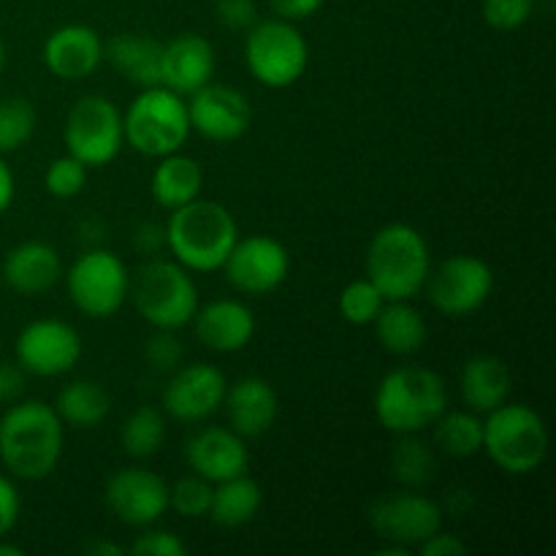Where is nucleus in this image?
<instances>
[{
	"label": "nucleus",
	"mask_w": 556,
	"mask_h": 556,
	"mask_svg": "<svg viewBox=\"0 0 556 556\" xmlns=\"http://www.w3.org/2000/svg\"><path fill=\"white\" fill-rule=\"evenodd\" d=\"M65 424L47 402H20L0 418V462L22 481H43L63 459Z\"/></svg>",
	"instance_id": "nucleus-1"
},
{
	"label": "nucleus",
	"mask_w": 556,
	"mask_h": 556,
	"mask_svg": "<svg viewBox=\"0 0 556 556\" xmlns=\"http://www.w3.org/2000/svg\"><path fill=\"white\" fill-rule=\"evenodd\" d=\"M237 239V217L220 201L199 195L168 215L166 248L188 271H220Z\"/></svg>",
	"instance_id": "nucleus-2"
},
{
	"label": "nucleus",
	"mask_w": 556,
	"mask_h": 556,
	"mask_svg": "<svg viewBox=\"0 0 556 556\" xmlns=\"http://www.w3.org/2000/svg\"><path fill=\"white\" fill-rule=\"evenodd\" d=\"M445 410V380L434 369L418 364L391 369L375 391V418L391 434H421Z\"/></svg>",
	"instance_id": "nucleus-3"
},
{
	"label": "nucleus",
	"mask_w": 556,
	"mask_h": 556,
	"mask_svg": "<svg viewBox=\"0 0 556 556\" xmlns=\"http://www.w3.org/2000/svg\"><path fill=\"white\" fill-rule=\"evenodd\" d=\"M432 271L427 237L410 223H389L367 248V277L386 302H410L427 288Z\"/></svg>",
	"instance_id": "nucleus-4"
},
{
	"label": "nucleus",
	"mask_w": 556,
	"mask_h": 556,
	"mask_svg": "<svg viewBox=\"0 0 556 556\" xmlns=\"http://www.w3.org/2000/svg\"><path fill=\"white\" fill-rule=\"evenodd\" d=\"M128 299L152 329L179 331L199 309V288L182 264L168 258H150L130 277Z\"/></svg>",
	"instance_id": "nucleus-5"
},
{
	"label": "nucleus",
	"mask_w": 556,
	"mask_h": 556,
	"mask_svg": "<svg viewBox=\"0 0 556 556\" xmlns=\"http://www.w3.org/2000/svg\"><path fill=\"white\" fill-rule=\"evenodd\" d=\"M483 454L508 476H530L548 456V427L538 410L521 402H505L486 413Z\"/></svg>",
	"instance_id": "nucleus-6"
},
{
	"label": "nucleus",
	"mask_w": 556,
	"mask_h": 556,
	"mask_svg": "<svg viewBox=\"0 0 556 556\" xmlns=\"http://www.w3.org/2000/svg\"><path fill=\"white\" fill-rule=\"evenodd\" d=\"M125 144L147 157H163L179 152L193 134L188 117V101L168 87H144L123 114Z\"/></svg>",
	"instance_id": "nucleus-7"
},
{
	"label": "nucleus",
	"mask_w": 556,
	"mask_h": 556,
	"mask_svg": "<svg viewBox=\"0 0 556 556\" xmlns=\"http://www.w3.org/2000/svg\"><path fill=\"white\" fill-rule=\"evenodd\" d=\"M244 65L258 85L286 90L304 76L309 65V47L293 22H255L244 38Z\"/></svg>",
	"instance_id": "nucleus-8"
},
{
	"label": "nucleus",
	"mask_w": 556,
	"mask_h": 556,
	"mask_svg": "<svg viewBox=\"0 0 556 556\" xmlns=\"http://www.w3.org/2000/svg\"><path fill=\"white\" fill-rule=\"evenodd\" d=\"M65 150L87 168L109 166L123 152V112L106 96H85L71 106L63 128Z\"/></svg>",
	"instance_id": "nucleus-9"
},
{
	"label": "nucleus",
	"mask_w": 556,
	"mask_h": 556,
	"mask_svg": "<svg viewBox=\"0 0 556 556\" xmlns=\"http://www.w3.org/2000/svg\"><path fill=\"white\" fill-rule=\"evenodd\" d=\"M65 288L74 307L87 318H109L128 299V266L112 250L90 248L65 271Z\"/></svg>",
	"instance_id": "nucleus-10"
},
{
	"label": "nucleus",
	"mask_w": 556,
	"mask_h": 556,
	"mask_svg": "<svg viewBox=\"0 0 556 556\" xmlns=\"http://www.w3.org/2000/svg\"><path fill=\"white\" fill-rule=\"evenodd\" d=\"M429 302L448 318L478 313L494 291L492 266L476 255H451L427 280Z\"/></svg>",
	"instance_id": "nucleus-11"
},
{
	"label": "nucleus",
	"mask_w": 556,
	"mask_h": 556,
	"mask_svg": "<svg viewBox=\"0 0 556 556\" xmlns=\"http://www.w3.org/2000/svg\"><path fill=\"white\" fill-rule=\"evenodd\" d=\"M369 527L383 543L416 548L443 530V508L416 489L391 492L369 505Z\"/></svg>",
	"instance_id": "nucleus-12"
},
{
	"label": "nucleus",
	"mask_w": 556,
	"mask_h": 556,
	"mask_svg": "<svg viewBox=\"0 0 556 556\" xmlns=\"http://www.w3.org/2000/svg\"><path fill=\"white\" fill-rule=\"evenodd\" d=\"M16 364L36 378H58L71 372L81 358V337L71 324L38 318L16 337Z\"/></svg>",
	"instance_id": "nucleus-13"
},
{
	"label": "nucleus",
	"mask_w": 556,
	"mask_h": 556,
	"mask_svg": "<svg viewBox=\"0 0 556 556\" xmlns=\"http://www.w3.org/2000/svg\"><path fill=\"white\" fill-rule=\"evenodd\" d=\"M223 271L239 293L264 296V293L277 291L288 280L291 255L280 239L255 233V237L237 239L226 264H223Z\"/></svg>",
	"instance_id": "nucleus-14"
},
{
	"label": "nucleus",
	"mask_w": 556,
	"mask_h": 556,
	"mask_svg": "<svg viewBox=\"0 0 556 556\" xmlns=\"http://www.w3.org/2000/svg\"><path fill=\"white\" fill-rule=\"evenodd\" d=\"M114 519L128 527H152L168 510V483L144 467H125L106 481L103 489Z\"/></svg>",
	"instance_id": "nucleus-15"
},
{
	"label": "nucleus",
	"mask_w": 556,
	"mask_h": 556,
	"mask_svg": "<svg viewBox=\"0 0 556 556\" xmlns=\"http://www.w3.org/2000/svg\"><path fill=\"white\" fill-rule=\"evenodd\" d=\"M228 380L215 364H185L174 369L163 391V407L174 421L201 424L215 416L226 400Z\"/></svg>",
	"instance_id": "nucleus-16"
},
{
	"label": "nucleus",
	"mask_w": 556,
	"mask_h": 556,
	"mask_svg": "<svg viewBox=\"0 0 556 556\" xmlns=\"http://www.w3.org/2000/svg\"><path fill=\"white\" fill-rule=\"evenodd\" d=\"M190 128L210 141H237L253 125V106L237 87L210 81L188 96Z\"/></svg>",
	"instance_id": "nucleus-17"
},
{
	"label": "nucleus",
	"mask_w": 556,
	"mask_h": 556,
	"mask_svg": "<svg viewBox=\"0 0 556 556\" xmlns=\"http://www.w3.org/2000/svg\"><path fill=\"white\" fill-rule=\"evenodd\" d=\"M185 459L195 476L220 483L248 472L250 451L231 427H204L185 440Z\"/></svg>",
	"instance_id": "nucleus-18"
},
{
	"label": "nucleus",
	"mask_w": 556,
	"mask_h": 556,
	"mask_svg": "<svg viewBox=\"0 0 556 556\" xmlns=\"http://www.w3.org/2000/svg\"><path fill=\"white\" fill-rule=\"evenodd\" d=\"M217 58L215 47L199 33H182L163 43L161 58V85L179 92L182 98L193 96L215 76Z\"/></svg>",
	"instance_id": "nucleus-19"
},
{
	"label": "nucleus",
	"mask_w": 556,
	"mask_h": 556,
	"mask_svg": "<svg viewBox=\"0 0 556 556\" xmlns=\"http://www.w3.org/2000/svg\"><path fill=\"white\" fill-rule=\"evenodd\" d=\"M43 63L49 74L63 81L87 79L103 63L101 36L90 25L58 27L43 43Z\"/></svg>",
	"instance_id": "nucleus-20"
},
{
	"label": "nucleus",
	"mask_w": 556,
	"mask_h": 556,
	"mask_svg": "<svg viewBox=\"0 0 556 556\" xmlns=\"http://www.w3.org/2000/svg\"><path fill=\"white\" fill-rule=\"evenodd\" d=\"M223 405H226L231 429L244 440L264 438L280 416V396L275 386L258 375H248L228 386Z\"/></svg>",
	"instance_id": "nucleus-21"
},
{
	"label": "nucleus",
	"mask_w": 556,
	"mask_h": 556,
	"mask_svg": "<svg viewBox=\"0 0 556 556\" xmlns=\"http://www.w3.org/2000/svg\"><path fill=\"white\" fill-rule=\"evenodd\" d=\"M193 329L201 345L215 353H237L253 342L255 315L253 309L237 299H215L195 309Z\"/></svg>",
	"instance_id": "nucleus-22"
},
{
	"label": "nucleus",
	"mask_w": 556,
	"mask_h": 556,
	"mask_svg": "<svg viewBox=\"0 0 556 556\" xmlns=\"http://www.w3.org/2000/svg\"><path fill=\"white\" fill-rule=\"evenodd\" d=\"M63 277V261L58 250L41 239H27L5 253L3 282L22 296H38L52 291Z\"/></svg>",
	"instance_id": "nucleus-23"
},
{
	"label": "nucleus",
	"mask_w": 556,
	"mask_h": 556,
	"mask_svg": "<svg viewBox=\"0 0 556 556\" xmlns=\"http://www.w3.org/2000/svg\"><path fill=\"white\" fill-rule=\"evenodd\" d=\"M459 389L467 410L492 413L510 400L514 372H510V367L500 356L478 353V356L467 358V364L462 367Z\"/></svg>",
	"instance_id": "nucleus-24"
},
{
	"label": "nucleus",
	"mask_w": 556,
	"mask_h": 556,
	"mask_svg": "<svg viewBox=\"0 0 556 556\" xmlns=\"http://www.w3.org/2000/svg\"><path fill=\"white\" fill-rule=\"evenodd\" d=\"M161 58L163 43L141 33H119L103 43V60H109L117 74L139 85L141 90L161 85Z\"/></svg>",
	"instance_id": "nucleus-25"
},
{
	"label": "nucleus",
	"mask_w": 556,
	"mask_h": 556,
	"mask_svg": "<svg viewBox=\"0 0 556 556\" xmlns=\"http://www.w3.org/2000/svg\"><path fill=\"white\" fill-rule=\"evenodd\" d=\"M201 188H204V172L195 157L182 155V150L157 157V166L150 179L152 199L157 206L172 212L177 206L190 204L193 199H199Z\"/></svg>",
	"instance_id": "nucleus-26"
},
{
	"label": "nucleus",
	"mask_w": 556,
	"mask_h": 556,
	"mask_svg": "<svg viewBox=\"0 0 556 556\" xmlns=\"http://www.w3.org/2000/svg\"><path fill=\"white\" fill-rule=\"evenodd\" d=\"M372 326L380 345L394 356H413L427 345V320L410 302H386Z\"/></svg>",
	"instance_id": "nucleus-27"
},
{
	"label": "nucleus",
	"mask_w": 556,
	"mask_h": 556,
	"mask_svg": "<svg viewBox=\"0 0 556 556\" xmlns=\"http://www.w3.org/2000/svg\"><path fill=\"white\" fill-rule=\"evenodd\" d=\"M261 505H264L261 483L255 478H250L248 472H242V476L215 483V489H212L210 519L217 527L237 530V527L250 525L258 516Z\"/></svg>",
	"instance_id": "nucleus-28"
},
{
	"label": "nucleus",
	"mask_w": 556,
	"mask_h": 556,
	"mask_svg": "<svg viewBox=\"0 0 556 556\" xmlns=\"http://www.w3.org/2000/svg\"><path fill=\"white\" fill-rule=\"evenodd\" d=\"M60 421L76 429H92L101 421H106L112 413V400H109L106 389L98 386L96 380H74L65 386L54 402Z\"/></svg>",
	"instance_id": "nucleus-29"
},
{
	"label": "nucleus",
	"mask_w": 556,
	"mask_h": 556,
	"mask_svg": "<svg viewBox=\"0 0 556 556\" xmlns=\"http://www.w3.org/2000/svg\"><path fill=\"white\" fill-rule=\"evenodd\" d=\"M434 427V443L454 459H470L483 451V418L472 410H445Z\"/></svg>",
	"instance_id": "nucleus-30"
},
{
	"label": "nucleus",
	"mask_w": 556,
	"mask_h": 556,
	"mask_svg": "<svg viewBox=\"0 0 556 556\" xmlns=\"http://www.w3.org/2000/svg\"><path fill=\"white\" fill-rule=\"evenodd\" d=\"M119 443L134 459H150L166 443V416L157 407H136L119 429Z\"/></svg>",
	"instance_id": "nucleus-31"
},
{
	"label": "nucleus",
	"mask_w": 556,
	"mask_h": 556,
	"mask_svg": "<svg viewBox=\"0 0 556 556\" xmlns=\"http://www.w3.org/2000/svg\"><path fill=\"white\" fill-rule=\"evenodd\" d=\"M391 472H394V481L405 489L427 486L438 472L434 451L418 434H400V443L391 454Z\"/></svg>",
	"instance_id": "nucleus-32"
},
{
	"label": "nucleus",
	"mask_w": 556,
	"mask_h": 556,
	"mask_svg": "<svg viewBox=\"0 0 556 556\" xmlns=\"http://www.w3.org/2000/svg\"><path fill=\"white\" fill-rule=\"evenodd\" d=\"M38 128V112L27 98L11 96L0 101V155L22 150Z\"/></svg>",
	"instance_id": "nucleus-33"
},
{
	"label": "nucleus",
	"mask_w": 556,
	"mask_h": 556,
	"mask_svg": "<svg viewBox=\"0 0 556 556\" xmlns=\"http://www.w3.org/2000/svg\"><path fill=\"white\" fill-rule=\"evenodd\" d=\"M383 304L386 296L369 277H358V280L348 282L340 293V315L353 326H372Z\"/></svg>",
	"instance_id": "nucleus-34"
},
{
	"label": "nucleus",
	"mask_w": 556,
	"mask_h": 556,
	"mask_svg": "<svg viewBox=\"0 0 556 556\" xmlns=\"http://www.w3.org/2000/svg\"><path fill=\"white\" fill-rule=\"evenodd\" d=\"M212 489H215V483L195 476V472L193 476L179 478L174 486H168V508L177 510L182 519H204V516H210Z\"/></svg>",
	"instance_id": "nucleus-35"
},
{
	"label": "nucleus",
	"mask_w": 556,
	"mask_h": 556,
	"mask_svg": "<svg viewBox=\"0 0 556 556\" xmlns=\"http://www.w3.org/2000/svg\"><path fill=\"white\" fill-rule=\"evenodd\" d=\"M87 172L90 168L81 161H76L74 155L54 157L47 166V174H43V185H47V193L54 195V199H76V195L85 190L87 185Z\"/></svg>",
	"instance_id": "nucleus-36"
},
{
	"label": "nucleus",
	"mask_w": 556,
	"mask_h": 556,
	"mask_svg": "<svg viewBox=\"0 0 556 556\" xmlns=\"http://www.w3.org/2000/svg\"><path fill=\"white\" fill-rule=\"evenodd\" d=\"M535 0H483V22L494 30H519L532 16Z\"/></svg>",
	"instance_id": "nucleus-37"
},
{
	"label": "nucleus",
	"mask_w": 556,
	"mask_h": 556,
	"mask_svg": "<svg viewBox=\"0 0 556 556\" xmlns=\"http://www.w3.org/2000/svg\"><path fill=\"white\" fill-rule=\"evenodd\" d=\"M144 356L155 372H174L177 367H182L185 348L177 340V331L155 329V334L147 340Z\"/></svg>",
	"instance_id": "nucleus-38"
},
{
	"label": "nucleus",
	"mask_w": 556,
	"mask_h": 556,
	"mask_svg": "<svg viewBox=\"0 0 556 556\" xmlns=\"http://www.w3.org/2000/svg\"><path fill=\"white\" fill-rule=\"evenodd\" d=\"M128 552L136 556H185L188 546H185L182 538L168 530H147L130 543Z\"/></svg>",
	"instance_id": "nucleus-39"
},
{
	"label": "nucleus",
	"mask_w": 556,
	"mask_h": 556,
	"mask_svg": "<svg viewBox=\"0 0 556 556\" xmlns=\"http://www.w3.org/2000/svg\"><path fill=\"white\" fill-rule=\"evenodd\" d=\"M215 16L226 30H250L258 22L255 0H217Z\"/></svg>",
	"instance_id": "nucleus-40"
},
{
	"label": "nucleus",
	"mask_w": 556,
	"mask_h": 556,
	"mask_svg": "<svg viewBox=\"0 0 556 556\" xmlns=\"http://www.w3.org/2000/svg\"><path fill=\"white\" fill-rule=\"evenodd\" d=\"M22 514V500L20 492H16L14 481L5 476H0V538L9 535L16 527Z\"/></svg>",
	"instance_id": "nucleus-41"
},
{
	"label": "nucleus",
	"mask_w": 556,
	"mask_h": 556,
	"mask_svg": "<svg viewBox=\"0 0 556 556\" xmlns=\"http://www.w3.org/2000/svg\"><path fill=\"white\" fill-rule=\"evenodd\" d=\"M416 548L421 556H462V554H467V543L459 541L456 535H451V532H443V530H438L434 535H429L427 541Z\"/></svg>",
	"instance_id": "nucleus-42"
},
{
	"label": "nucleus",
	"mask_w": 556,
	"mask_h": 556,
	"mask_svg": "<svg viewBox=\"0 0 556 556\" xmlns=\"http://www.w3.org/2000/svg\"><path fill=\"white\" fill-rule=\"evenodd\" d=\"M326 0H269L275 16L288 22H302L309 20L313 14H318L324 9Z\"/></svg>",
	"instance_id": "nucleus-43"
},
{
	"label": "nucleus",
	"mask_w": 556,
	"mask_h": 556,
	"mask_svg": "<svg viewBox=\"0 0 556 556\" xmlns=\"http://www.w3.org/2000/svg\"><path fill=\"white\" fill-rule=\"evenodd\" d=\"M166 244V226L161 223H141L134 231V248L144 255H155Z\"/></svg>",
	"instance_id": "nucleus-44"
},
{
	"label": "nucleus",
	"mask_w": 556,
	"mask_h": 556,
	"mask_svg": "<svg viewBox=\"0 0 556 556\" xmlns=\"http://www.w3.org/2000/svg\"><path fill=\"white\" fill-rule=\"evenodd\" d=\"M25 391V369L0 364V402H11Z\"/></svg>",
	"instance_id": "nucleus-45"
},
{
	"label": "nucleus",
	"mask_w": 556,
	"mask_h": 556,
	"mask_svg": "<svg viewBox=\"0 0 556 556\" xmlns=\"http://www.w3.org/2000/svg\"><path fill=\"white\" fill-rule=\"evenodd\" d=\"M14 193H16L14 172H11V166L5 163V157L0 155V215H3V212L11 206V201H14Z\"/></svg>",
	"instance_id": "nucleus-46"
},
{
	"label": "nucleus",
	"mask_w": 556,
	"mask_h": 556,
	"mask_svg": "<svg viewBox=\"0 0 556 556\" xmlns=\"http://www.w3.org/2000/svg\"><path fill=\"white\" fill-rule=\"evenodd\" d=\"M81 552H85L87 556H119L125 552L119 543H106V541H90L81 546Z\"/></svg>",
	"instance_id": "nucleus-47"
},
{
	"label": "nucleus",
	"mask_w": 556,
	"mask_h": 556,
	"mask_svg": "<svg viewBox=\"0 0 556 556\" xmlns=\"http://www.w3.org/2000/svg\"><path fill=\"white\" fill-rule=\"evenodd\" d=\"M20 546H14V543H3V538H0V556H22Z\"/></svg>",
	"instance_id": "nucleus-48"
},
{
	"label": "nucleus",
	"mask_w": 556,
	"mask_h": 556,
	"mask_svg": "<svg viewBox=\"0 0 556 556\" xmlns=\"http://www.w3.org/2000/svg\"><path fill=\"white\" fill-rule=\"evenodd\" d=\"M5 68V47H3V38H0V74Z\"/></svg>",
	"instance_id": "nucleus-49"
}]
</instances>
